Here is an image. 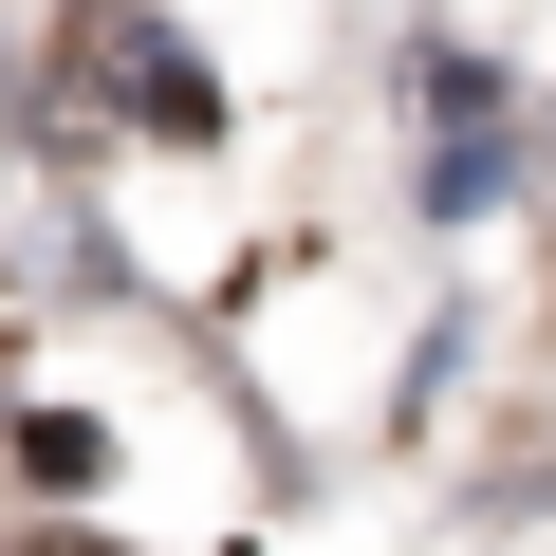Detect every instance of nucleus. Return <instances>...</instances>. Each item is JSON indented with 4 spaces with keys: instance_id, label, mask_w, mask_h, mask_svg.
<instances>
[{
    "instance_id": "1",
    "label": "nucleus",
    "mask_w": 556,
    "mask_h": 556,
    "mask_svg": "<svg viewBox=\"0 0 556 556\" xmlns=\"http://www.w3.org/2000/svg\"><path fill=\"white\" fill-rule=\"evenodd\" d=\"M93 75H112V93H130L149 130H204V75H186V56L149 38V20H112V38H93Z\"/></svg>"
},
{
    "instance_id": "2",
    "label": "nucleus",
    "mask_w": 556,
    "mask_h": 556,
    "mask_svg": "<svg viewBox=\"0 0 556 556\" xmlns=\"http://www.w3.org/2000/svg\"><path fill=\"white\" fill-rule=\"evenodd\" d=\"M38 556H112V538H38Z\"/></svg>"
}]
</instances>
